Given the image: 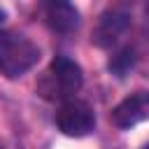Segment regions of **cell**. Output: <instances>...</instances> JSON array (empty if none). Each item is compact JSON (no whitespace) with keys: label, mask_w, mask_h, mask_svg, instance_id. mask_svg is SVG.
I'll use <instances>...</instances> for the list:
<instances>
[{"label":"cell","mask_w":149,"mask_h":149,"mask_svg":"<svg viewBox=\"0 0 149 149\" xmlns=\"http://www.w3.org/2000/svg\"><path fill=\"white\" fill-rule=\"evenodd\" d=\"M81 68L68 56H56L37 79V93L44 100L63 102L81 88Z\"/></svg>","instance_id":"6da1fadb"},{"label":"cell","mask_w":149,"mask_h":149,"mask_svg":"<svg viewBox=\"0 0 149 149\" xmlns=\"http://www.w3.org/2000/svg\"><path fill=\"white\" fill-rule=\"evenodd\" d=\"M40 61V47L21 33L0 30V74L16 79L33 70Z\"/></svg>","instance_id":"7a4b0ae2"},{"label":"cell","mask_w":149,"mask_h":149,"mask_svg":"<svg viewBox=\"0 0 149 149\" xmlns=\"http://www.w3.org/2000/svg\"><path fill=\"white\" fill-rule=\"evenodd\" d=\"M54 121H56V126H58V130L63 135H68V137H84V135H88L95 128V112H93V107L88 102L68 98L56 109Z\"/></svg>","instance_id":"3957f363"},{"label":"cell","mask_w":149,"mask_h":149,"mask_svg":"<svg viewBox=\"0 0 149 149\" xmlns=\"http://www.w3.org/2000/svg\"><path fill=\"white\" fill-rule=\"evenodd\" d=\"M149 119V91H135L112 109V123L116 128H130Z\"/></svg>","instance_id":"277c9868"},{"label":"cell","mask_w":149,"mask_h":149,"mask_svg":"<svg viewBox=\"0 0 149 149\" xmlns=\"http://www.w3.org/2000/svg\"><path fill=\"white\" fill-rule=\"evenodd\" d=\"M42 14L54 33L68 35L79 26V12L70 0H42Z\"/></svg>","instance_id":"5b68a950"},{"label":"cell","mask_w":149,"mask_h":149,"mask_svg":"<svg viewBox=\"0 0 149 149\" xmlns=\"http://www.w3.org/2000/svg\"><path fill=\"white\" fill-rule=\"evenodd\" d=\"M128 16L123 12H105L93 30V42L98 47H112L114 42H119V37H123V33L128 30Z\"/></svg>","instance_id":"8992f818"},{"label":"cell","mask_w":149,"mask_h":149,"mask_svg":"<svg viewBox=\"0 0 149 149\" xmlns=\"http://www.w3.org/2000/svg\"><path fill=\"white\" fill-rule=\"evenodd\" d=\"M133 49H123V51H119L112 61H109V70L112 72H116L119 77H123L130 68H133Z\"/></svg>","instance_id":"52a82bcc"},{"label":"cell","mask_w":149,"mask_h":149,"mask_svg":"<svg viewBox=\"0 0 149 149\" xmlns=\"http://www.w3.org/2000/svg\"><path fill=\"white\" fill-rule=\"evenodd\" d=\"M5 21H7V14H5V9H2V7H0V28H2V26H5Z\"/></svg>","instance_id":"ba28073f"},{"label":"cell","mask_w":149,"mask_h":149,"mask_svg":"<svg viewBox=\"0 0 149 149\" xmlns=\"http://www.w3.org/2000/svg\"><path fill=\"white\" fill-rule=\"evenodd\" d=\"M0 149H7V147H5V144H2V142H0Z\"/></svg>","instance_id":"9c48e42d"},{"label":"cell","mask_w":149,"mask_h":149,"mask_svg":"<svg viewBox=\"0 0 149 149\" xmlns=\"http://www.w3.org/2000/svg\"><path fill=\"white\" fill-rule=\"evenodd\" d=\"M142 149H149V144H147V147H142Z\"/></svg>","instance_id":"30bf717a"}]
</instances>
